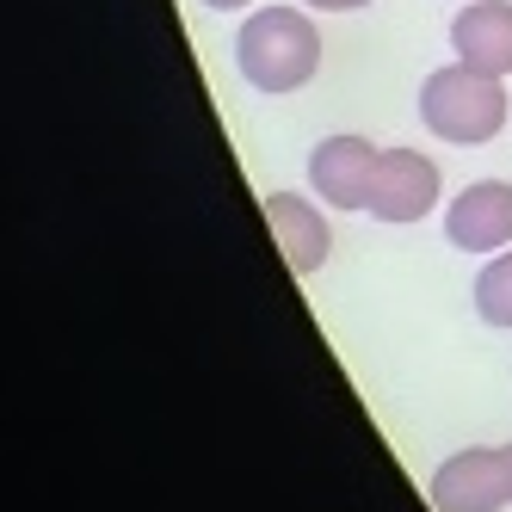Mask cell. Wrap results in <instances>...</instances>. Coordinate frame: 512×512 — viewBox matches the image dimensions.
I'll return each instance as SVG.
<instances>
[{
    "label": "cell",
    "instance_id": "cell-5",
    "mask_svg": "<svg viewBox=\"0 0 512 512\" xmlns=\"http://www.w3.org/2000/svg\"><path fill=\"white\" fill-rule=\"evenodd\" d=\"M432 512H506L512 506V482H506V457L500 445H463L432 469L426 482Z\"/></svg>",
    "mask_w": 512,
    "mask_h": 512
},
{
    "label": "cell",
    "instance_id": "cell-1",
    "mask_svg": "<svg viewBox=\"0 0 512 512\" xmlns=\"http://www.w3.org/2000/svg\"><path fill=\"white\" fill-rule=\"evenodd\" d=\"M235 68L266 99L303 93L321 75V31L309 7H253L235 31Z\"/></svg>",
    "mask_w": 512,
    "mask_h": 512
},
{
    "label": "cell",
    "instance_id": "cell-4",
    "mask_svg": "<svg viewBox=\"0 0 512 512\" xmlns=\"http://www.w3.org/2000/svg\"><path fill=\"white\" fill-rule=\"evenodd\" d=\"M438 198H445V173H438V161L426 149H401V142H389L383 161H377V186H371V210L364 216L408 229V223H420V216L438 210Z\"/></svg>",
    "mask_w": 512,
    "mask_h": 512
},
{
    "label": "cell",
    "instance_id": "cell-12",
    "mask_svg": "<svg viewBox=\"0 0 512 512\" xmlns=\"http://www.w3.org/2000/svg\"><path fill=\"white\" fill-rule=\"evenodd\" d=\"M500 457H506V482H512V438H506V445H500Z\"/></svg>",
    "mask_w": 512,
    "mask_h": 512
},
{
    "label": "cell",
    "instance_id": "cell-11",
    "mask_svg": "<svg viewBox=\"0 0 512 512\" xmlns=\"http://www.w3.org/2000/svg\"><path fill=\"white\" fill-rule=\"evenodd\" d=\"M198 7H210V13H253V0H198Z\"/></svg>",
    "mask_w": 512,
    "mask_h": 512
},
{
    "label": "cell",
    "instance_id": "cell-2",
    "mask_svg": "<svg viewBox=\"0 0 512 512\" xmlns=\"http://www.w3.org/2000/svg\"><path fill=\"white\" fill-rule=\"evenodd\" d=\"M420 124L438 142H451V149H482V142H494L512 124V93L488 68L445 62L420 81Z\"/></svg>",
    "mask_w": 512,
    "mask_h": 512
},
{
    "label": "cell",
    "instance_id": "cell-10",
    "mask_svg": "<svg viewBox=\"0 0 512 512\" xmlns=\"http://www.w3.org/2000/svg\"><path fill=\"white\" fill-rule=\"evenodd\" d=\"M297 7H309V13H364L371 0H297Z\"/></svg>",
    "mask_w": 512,
    "mask_h": 512
},
{
    "label": "cell",
    "instance_id": "cell-9",
    "mask_svg": "<svg viewBox=\"0 0 512 512\" xmlns=\"http://www.w3.org/2000/svg\"><path fill=\"white\" fill-rule=\"evenodd\" d=\"M469 297H475V315H482L488 327L512 334V247L494 253V260H482V272H475V284H469Z\"/></svg>",
    "mask_w": 512,
    "mask_h": 512
},
{
    "label": "cell",
    "instance_id": "cell-8",
    "mask_svg": "<svg viewBox=\"0 0 512 512\" xmlns=\"http://www.w3.org/2000/svg\"><path fill=\"white\" fill-rule=\"evenodd\" d=\"M451 50L469 68H488V75H512V0H469L451 19Z\"/></svg>",
    "mask_w": 512,
    "mask_h": 512
},
{
    "label": "cell",
    "instance_id": "cell-6",
    "mask_svg": "<svg viewBox=\"0 0 512 512\" xmlns=\"http://www.w3.org/2000/svg\"><path fill=\"white\" fill-rule=\"evenodd\" d=\"M445 241L475 260H494L512 247V179H475L445 204Z\"/></svg>",
    "mask_w": 512,
    "mask_h": 512
},
{
    "label": "cell",
    "instance_id": "cell-3",
    "mask_svg": "<svg viewBox=\"0 0 512 512\" xmlns=\"http://www.w3.org/2000/svg\"><path fill=\"white\" fill-rule=\"evenodd\" d=\"M377 161L383 149L371 136H358V130H340V136H321L315 142V155H309V192L327 204V210H371V186H377Z\"/></svg>",
    "mask_w": 512,
    "mask_h": 512
},
{
    "label": "cell",
    "instance_id": "cell-7",
    "mask_svg": "<svg viewBox=\"0 0 512 512\" xmlns=\"http://www.w3.org/2000/svg\"><path fill=\"white\" fill-rule=\"evenodd\" d=\"M266 210V229L284 253V266L297 272V278H315L327 266V253H334V223H327V210L303 192H266L260 198Z\"/></svg>",
    "mask_w": 512,
    "mask_h": 512
}]
</instances>
